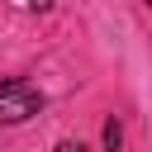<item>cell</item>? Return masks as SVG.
Wrapping results in <instances>:
<instances>
[{
	"mask_svg": "<svg viewBox=\"0 0 152 152\" xmlns=\"http://www.w3.org/2000/svg\"><path fill=\"white\" fill-rule=\"evenodd\" d=\"M38 109H43V90L38 86H28L24 76L0 81V124H19V119H28Z\"/></svg>",
	"mask_w": 152,
	"mask_h": 152,
	"instance_id": "cell-1",
	"label": "cell"
},
{
	"mask_svg": "<svg viewBox=\"0 0 152 152\" xmlns=\"http://www.w3.org/2000/svg\"><path fill=\"white\" fill-rule=\"evenodd\" d=\"M119 142H124V133H119V124L109 119V124H104V147H109V152H119Z\"/></svg>",
	"mask_w": 152,
	"mask_h": 152,
	"instance_id": "cell-2",
	"label": "cell"
},
{
	"mask_svg": "<svg viewBox=\"0 0 152 152\" xmlns=\"http://www.w3.org/2000/svg\"><path fill=\"white\" fill-rule=\"evenodd\" d=\"M57 152H86V147H81V142H62Z\"/></svg>",
	"mask_w": 152,
	"mask_h": 152,
	"instance_id": "cell-3",
	"label": "cell"
}]
</instances>
